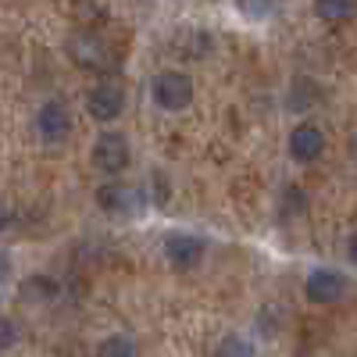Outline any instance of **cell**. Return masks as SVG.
<instances>
[{
	"mask_svg": "<svg viewBox=\"0 0 357 357\" xmlns=\"http://www.w3.org/2000/svg\"><path fill=\"white\" fill-rule=\"evenodd\" d=\"M151 100L154 107L175 114V111H186L193 104V79L178 68H165L151 79Z\"/></svg>",
	"mask_w": 357,
	"mask_h": 357,
	"instance_id": "6da1fadb",
	"label": "cell"
},
{
	"mask_svg": "<svg viewBox=\"0 0 357 357\" xmlns=\"http://www.w3.org/2000/svg\"><path fill=\"white\" fill-rule=\"evenodd\" d=\"M89 161H93V168H100L104 175H122L132 161V146H129L126 132L104 129L93 139V146H89Z\"/></svg>",
	"mask_w": 357,
	"mask_h": 357,
	"instance_id": "7a4b0ae2",
	"label": "cell"
},
{
	"mask_svg": "<svg viewBox=\"0 0 357 357\" xmlns=\"http://www.w3.org/2000/svg\"><path fill=\"white\" fill-rule=\"evenodd\" d=\"M126 111V89L118 86V82H97V86H89L86 89V114L93 118V122L100 126H111L118 122Z\"/></svg>",
	"mask_w": 357,
	"mask_h": 357,
	"instance_id": "3957f363",
	"label": "cell"
},
{
	"mask_svg": "<svg viewBox=\"0 0 357 357\" xmlns=\"http://www.w3.org/2000/svg\"><path fill=\"white\" fill-rule=\"evenodd\" d=\"M343 293H347V275L336 272V268H311L307 279H304V296L318 307L336 304Z\"/></svg>",
	"mask_w": 357,
	"mask_h": 357,
	"instance_id": "277c9868",
	"label": "cell"
},
{
	"mask_svg": "<svg viewBox=\"0 0 357 357\" xmlns=\"http://www.w3.org/2000/svg\"><path fill=\"white\" fill-rule=\"evenodd\" d=\"M161 250H165V261L175 268V272H190V268H197L204 261L207 243L200 240V236H193V232H168Z\"/></svg>",
	"mask_w": 357,
	"mask_h": 357,
	"instance_id": "5b68a950",
	"label": "cell"
},
{
	"mask_svg": "<svg viewBox=\"0 0 357 357\" xmlns=\"http://www.w3.org/2000/svg\"><path fill=\"white\" fill-rule=\"evenodd\" d=\"M36 132H40L43 143H65L68 132H72V111H68V104L47 100L36 111Z\"/></svg>",
	"mask_w": 357,
	"mask_h": 357,
	"instance_id": "8992f818",
	"label": "cell"
},
{
	"mask_svg": "<svg viewBox=\"0 0 357 357\" xmlns=\"http://www.w3.org/2000/svg\"><path fill=\"white\" fill-rule=\"evenodd\" d=\"M286 146H289V158L296 165H311V161H318L325 154V132L314 122H301V126L289 132Z\"/></svg>",
	"mask_w": 357,
	"mask_h": 357,
	"instance_id": "52a82bcc",
	"label": "cell"
},
{
	"mask_svg": "<svg viewBox=\"0 0 357 357\" xmlns=\"http://www.w3.org/2000/svg\"><path fill=\"white\" fill-rule=\"evenodd\" d=\"M136 197H139V190L122 186V183H100L97 186V207L104 215H111V218L132 215L136 211Z\"/></svg>",
	"mask_w": 357,
	"mask_h": 357,
	"instance_id": "ba28073f",
	"label": "cell"
},
{
	"mask_svg": "<svg viewBox=\"0 0 357 357\" xmlns=\"http://www.w3.org/2000/svg\"><path fill=\"white\" fill-rule=\"evenodd\" d=\"M68 54H72V61L82 65V68H104V65H107V47H104V40L93 36V33H79V36L72 40Z\"/></svg>",
	"mask_w": 357,
	"mask_h": 357,
	"instance_id": "9c48e42d",
	"label": "cell"
},
{
	"mask_svg": "<svg viewBox=\"0 0 357 357\" xmlns=\"http://www.w3.org/2000/svg\"><path fill=\"white\" fill-rule=\"evenodd\" d=\"M314 18L325 25H343L354 18V0H314Z\"/></svg>",
	"mask_w": 357,
	"mask_h": 357,
	"instance_id": "30bf717a",
	"label": "cell"
},
{
	"mask_svg": "<svg viewBox=\"0 0 357 357\" xmlns=\"http://www.w3.org/2000/svg\"><path fill=\"white\" fill-rule=\"evenodd\" d=\"M304 211H307V193L296 186V183H289V186L282 190V197H279V215H282V222L301 218Z\"/></svg>",
	"mask_w": 357,
	"mask_h": 357,
	"instance_id": "8fae6325",
	"label": "cell"
},
{
	"mask_svg": "<svg viewBox=\"0 0 357 357\" xmlns=\"http://www.w3.org/2000/svg\"><path fill=\"white\" fill-rule=\"evenodd\" d=\"M314 100H318V86L311 79H296L289 97H286V107L289 111H307V107H314Z\"/></svg>",
	"mask_w": 357,
	"mask_h": 357,
	"instance_id": "7c38bea8",
	"label": "cell"
},
{
	"mask_svg": "<svg viewBox=\"0 0 357 357\" xmlns=\"http://www.w3.org/2000/svg\"><path fill=\"white\" fill-rule=\"evenodd\" d=\"M236 11L250 22H264L279 11V0H236Z\"/></svg>",
	"mask_w": 357,
	"mask_h": 357,
	"instance_id": "4fadbf2b",
	"label": "cell"
},
{
	"mask_svg": "<svg viewBox=\"0 0 357 357\" xmlns=\"http://www.w3.org/2000/svg\"><path fill=\"white\" fill-rule=\"evenodd\" d=\"M22 293L29 296V301H36V304H47L50 296L57 293V282H54V279H47V275H29V279H25V286H22Z\"/></svg>",
	"mask_w": 357,
	"mask_h": 357,
	"instance_id": "5bb4252c",
	"label": "cell"
},
{
	"mask_svg": "<svg viewBox=\"0 0 357 357\" xmlns=\"http://www.w3.org/2000/svg\"><path fill=\"white\" fill-rule=\"evenodd\" d=\"M97 354H136V343H132L129 336H122V333H114V336H107V340L97 347Z\"/></svg>",
	"mask_w": 357,
	"mask_h": 357,
	"instance_id": "9a60e30c",
	"label": "cell"
},
{
	"mask_svg": "<svg viewBox=\"0 0 357 357\" xmlns=\"http://www.w3.org/2000/svg\"><path fill=\"white\" fill-rule=\"evenodd\" d=\"M215 354H254V343L243 340V336H236V333H229V336L215 347Z\"/></svg>",
	"mask_w": 357,
	"mask_h": 357,
	"instance_id": "2e32d148",
	"label": "cell"
},
{
	"mask_svg": "<svg viewBox=\"0 0 357 357\" xmlns=\"http://www.w3.org/2000/svg\"><path fill=\"white\" fill-rule=\"evenodd\" d=\"M18 343V325L11 318H0V350H11Z\"/></svg>",
	"mask_w": 357,
	"mask_h": 357,
	"instance_id": "e0dca14e",
	"label": "cell"
},
{
	"mask_svg": "<svg viewBox=\"0 0 357 357\" xmlns=\"http://www.w3.org/2000/svg\"><path fill=\"white\" fill-rule=\"evenodd\" d=\"M11 222H15V215L8 211L4 204H0V232H4V229H11Z\"/></svg>",
	"mask_w": 357,
	"mask_h": 357,
	"instance_id": "ac0fdd59",
	"label": "cell"
},
{
	"mask_svg": "<svg viewBox=\"0 0 357 357\" xmlns=\"http://www.w3.org/2000/svg\"><path fill=\"white\" fill-rule=\"evenodd\" d=\"M8 275H11V257L0 250V279H8Z\"/></svg>",
	"mask_w": 357,
	"mask_h": 357,
	"instance_id": "d6986e66",
	"label": "cell"
}]
</instances>
